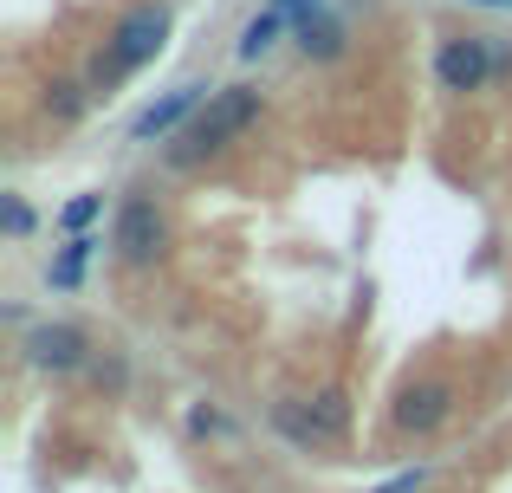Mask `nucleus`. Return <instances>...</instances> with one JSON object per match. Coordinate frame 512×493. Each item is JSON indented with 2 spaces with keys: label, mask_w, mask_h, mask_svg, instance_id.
I'll use <instances>...</instances> for the list:
<instances>
[{
  "label": "nucleus",
  "mask_w": 512,
  "mask_h": 493,
  "mask_svg": "<svg viewBox=\"0 0 512 493\" xmlns=\"http://www.w3.org/2000/svg\"><path fill=\"white\" fill-rule=\"evenodd\" d=\"M59 221H65V228H91V221H98V195H78V202L65 208Z\"/></svg>",
  "instance_id": "nucleus-13"
},
{
  "label": "nucleus",
  "mask_w": 512,
  "mask_h": 493,
  "mask_svg": "<svg viewBox=\"0 0 512 493\" xmlns=\"http://www.w3.org/2000/svg\"><path fill=\"white\" fill-rule=\"evenodd\" d=\"M195 111H201V85H182V91H169L163 104H150V111L130 124V137H137V143H156V137H169V130L182 124V117H195Z\"/></svg>",
  "instance_id": "nucleus-7"
},
{
  "label": "nucleus",
  "mask_w": 512,
  "mask_h": 493,
  "mask_svg": "<svg viewBox=\"0 0 512 493\" xmlns=\"http://www.w3.org/2000/svg\"><path fill=\"white\" fill-rule=\"evenodd\" d=\"M435 72H441V85H448V91H480V85H487V72H493L487 39H448L441 59H435Z\"/></svg>",
  "instance_id": "nucleus-5"
},
{
  "label": "nucleus",
  "mask_w": 512,
  "mask_h": 493,
  "mask_svg": "<svg viewBox=\"0 0 512 493\" xmlns=\"http://www.w3.org/2000/svg\"><path fill=\"white\" fill-rule=\"evenodd\" d=\"M299 46H305V59H338V52H344V26L338 20H312V13H305Z\"/></svg>",
  "instance_id": "nucleus-9"
},
{
  "label": "nucleus",
  "mask_w": 512,
  "mask_h": 493,
  "mask_svg": "<svg viewBox=\"0 0 512 493\" xmlns=\"http://www.w3.org/2000/svg\"><path fill=\"white\" fill-rule=\"evenodd\" d=\"M305 422H312L318 442H344V435H350V396L344 390L312 396V403H305Z\"/></svg>",
  "instance_id": "nucleus-8"
},
{
  "label": "nucleus",
  "mask_w": 512,
  "mask_h": 493,
  "mask_svg": "<svg viewBox=\"0 0 512 493\" xmlns=\"http://www.w3.org/2000/svg\"><path fill=\"white\" fill-rule=\"evenodd\" d=\"M85 331L72 325H33L26 331V357H33V370H78L85 364Z\"/></svg>",
  "instance_id": "nucleus-6"
},
{
  "label": "nucleus",
  "mask_w": 512,
  "mask_h": 493,
  "mask_svg": "<svg viewBox=\"0 0 512 493\" xmlns=\"http://www.w3.org/2000/svg\"><path fill=\"white\" fill-rule=\"evenodd\" d=\"M91 253H98V241H85V234H78L72 247L59 253V260H52V286H78V273H85V260Z\"/></svg>",
  "instance_id": "nucleus-11"
},
{
  "label": "nucleus",
  "mask_w": 512,
  "mask_h": 493,
  "mask_svg": "<svg viewBox=\"0 0 512 493\" xmlns=\"http://www.w3.org/2000/svg\"><path fill=\"white\" fill-rule=\"evenodd\" d=\"M46 111L59 117V124H72V117L85 111V85H72V78H59V85H46Z\"/></svg>",
  "instance_id": "nucleus-12"
},
{
  "label": "nucleus",
  "mask_w": 512,
  "mask_h": 493,
  "mask_svg": "<svg viewBox=\"0 0 512 493\" xmlns=\"http://www.w3.org/2000/svg\"><path fill=\"white\" fill-rule=\"evenodd\" d=\"M415 487H422V468H409V474H396V481H389V487H376V493H415Z\"/></svg>",
  "instance_id": "nucleus-15"
},
{
  "label": "nucleus",
  "mask_w": 512,
  "mask_h": 493,
  "mask_svg": "<svg viewBox=\"0 0 512 493\" xmlns=\"http://www.w3.org/2000/svg\"><path fill=\"white\" fill-rule=\"evenodd\" d=\"M260 117V91L253 85H227V91H214L208 104H201L195 117L182 124V137H175V163H201V156H214V150H227V143L240 137V130Z\"/></svg>",
  "instance_id": "nucleus-1"
},
{
  "label": "nucleus",
  "mask_w": 512,
  "mask_h": 493,
  "mask_svg": "<svg viewBox=\"0 0 512 493\" xmlns=\"http://www.w3.org/2000/svg\"><path fill=\"white\" fill-rule=\"evenodd\" d=\"M0 215H7V234H26V228H33V215H26L20 195H7V208H0Z\"/></svg>",
  "instance_id": "nucleus-14"
},
{
  "label": "nucleus",
  "mask_w": 512,
  "mask_h": 493,
  "mask_svg": "<svg viewBox=\"0 0 512 493\" xmlns=\"http://www.w3.org/2000/svg\"><path fill=\"white\" fill-rule=\"evenodd\" d=\"M163 39H169V13L163 7H130L124 20H117V33H111V72L124 78V72H137V65H150L156 52H163Z\"/></svg>",
  "instance_id": "nucleus-2"
},
{
  "label": "nucleus",
  "mask_w": 512,
  "mask_h": 493,
  "mask_svg": "<svg viewBox=\"0 0 512 493\" xmlns=\"http://www.w3.org/2000/svg\"><path fill=\"white\" fill-rule=\"evenodd\" d=\"M448 416H454V383H441V377L409 383L396 396V429H409V435H435Z\"/></svg>",
  "instance_id": "nucleus-4"
},
{
  "label": "nucleus",
  "mask_w": 512,
  "mask_h": 493,
  "mask_svg": "<svg viewBox=\"0 0 512 493\" xmlns=\"http://www.w3.org/2000/svg\"><path fill=\"white\" fill-rule=\"evenodd\" d=\"M273 39H279V7H273V13H253L247 33H240V59H260Z\"/></svg>",
  "instance_id": "nucleus-10"
},
{
  "label": "nucleus",
  "mask_w": 512,
  "mask_h": 493,
  "mask_svg": "<svg viewBox=\"0 0 512 493\" xmlns=\"http://www.w3.org/2000/svg\"><path fill=\"white\" fill-rule=\"evenodd\" d=\"M163 247H169V228H163V215H156V202L150 195H130V202L117 208V260L150 266Z\"/></svg>",
  "instance_id": "nucleus-3"
}]
</instances>
